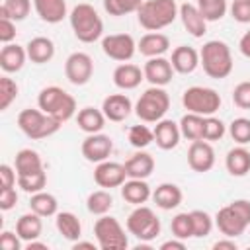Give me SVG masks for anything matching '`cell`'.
<instances>
[{
    "label": "cell",
    "mask_w": 250,
    "mask_h": 250,
    "mask_svg": "<svg viewBox=\"0 0 250 250\" xmlns=\"http://www.w3.org/2000/svg\"><path fill=\"white\" fill-rule=\"evenodd\" d=\"M55 217H57V219H55V227H57V230L62 234V238H66V240H70V242L80 240V236H82V223H80V219H78L74 213H70V211H61V213H57Z\"/></svg>",
    "instance_id": "31"
},
{
    "label": "cell",
    "mask_w": 250,
    "mask_h": 250,
    "mask_svg": "<svg viewBox=\"0 0 250 250\" xmlns=\"http://www.w3.org/2000/svg\"><path fill=\"white\" fill-rule=\"evenodd\" d=\"M168 109H170V96L162 86L146 88L135 104V113L145 123H156L164 119Z\"/></svg>",
    "instance_id": "6"
},
{
    "label": "cell",
    "mask_w": 250,
    "mask_h": 250,
    "mask_svg": "<svg viewBox=\"0 0 250 250\" xmlns=\"http://www.w3.org/2000/svg\"><path fill=\"white\" fill-rule=\"evenodd\" d=\"M125 180H127V170H125V164L121 162L104 160V162H98L94 168V182L100 188H105V189L121 188Z\"/></svg>",
    "instance_id": "12"
},
{
    "label": "cell",
    "mask_w": 250,
    "mask_h": 250,
    "mask_svg": "<svg viewBox=\"0 0 250 250\" xmlns=\"http://www.w3.org/2000/svg\"><path fill=\"white\" fill-rule=\"evenodd\" d=\"M188 164L193 172H209L215 166V150L211 146L209 141L199 139V141H191L189 148H188Z\"/></svg>",
    "instance_id": "14"
},
{
    "label": "cell",
    "mask_w": 250,
    "mask_h": 250,
    "mask_svg": "<svg viewBox=\"0 0 250 250\" xmlns=\"http://www.w3.org/2000/svg\"><path fill=\"white\" fill-rule=\"evenodd\" d=\"M145 0H104V10L109 16H125L137 12Z\"/></svg>",
    "instance_id": "44"
},
{
    "label": "cell",
    "mask_w": 250,
    "mask_h": 250,
    "mask_svg": "<svg viewBox=\"0 0 250 250\" xmlns=\"http://www.w3.org/2000/svg\"><path fill=\"white\" fill-rule=\"evenodd\" d=\"M168 49H170V39H168V35H164V33H160V31L145 33V35L141 37V41L137 43V51H139L141 55H145L146 59L162 57Z\"/></svg>",
    "instance_id": "22"
},
{
    "label": "cell",
    "mask_w": 250,
    "mask_h": 250,
    "mask_svg": "<svg viewBox=\"0 0 250 250\" xmlns=\"http://www.w3.org/2000/svg\"><path fill=\"white\" fill-rule=\"evenodd\" d=\"M80 150L88 162L98 164V162H104L109 158V154L113 150V141H111V137H107L104 133H92L82 141Z\"/></svg>",
    "instance_id": "13"
},
{
    "label": "cell",
    "mask_w": 250,
    "mask_h": 250,
    "mask_svg": "<svg viewBox=\"0 0 250 250\" xmlns=\"http://www.w3.org/2000/svg\"><path fill=\"white\" fill-rule=\"evenodd\" d=\"M180 20L186 27V31L193 37H203L207 31V20L203 18V14L199 12V8L195 4L184 2L180 6Z\"/></svg>",
    "instance_id": "20"
},
{
    "label": "cell",
    "mask_w": 250,
    "mask_h": 250,
    "mask_svg": "<svg viewBox=\"0 0 250 250\" xmlns=\"http://www.w3.org/2000/svg\"><path fill=\"white\" fill-rule=\"evenodd\" d=\"M74 37L82 43H94L104 35V21L92 4H76L68 14Z\"/></svg>",
    "instance_id": "3"
},
{
    "label": "cell",
    "mask_w": 250,
    "mask_h": 250,
    "mask_svg": "<svg viewBox=\"0 0 250 250\" xmlns=\"http://www.w3.org/2000/svg\"><path fill=\"white\" fill-rule=\"evenodd\" d=\"M121 197L131 205H143L152 197V189L146 184V180L129 178L121 186Z\"/></svg>",
    "instance_id": "24"
},
{
    "label": "cell",
    "mask_w": 250,
    "mask_h": 250,
    "mask_svg": "<svg viewBox=\"0 0 250 250\" xmlns=\"http://www.w3.org/2000/svg\"><path fill=\"white\" fill-rule=\"evenodd\" d=\"M18 182V172L16 168H12L10 164H2L0 166V189L4 188H14Z\"/></svg>",
    "instance_id": "51"
},
{
    "label": "cell",
    "mask_w": 250,
    "mask_h": 250,
    "mask_svg": "<svg viewBox=\"0 0 250 250\" xmlns=\"http://www.w3.org/2000/svg\"><path fill=\"white\" fill-rule=\"evenodd\" d=\"M61 121L55 119L53 115L41 111L39 107H25L20 111L18 115V127L20 131L31 139V141H39V139H47L51 135H55L61 129Z\"/></svg>",
    "instance_id": "5"
},
{
    "label": "cell",
    "mask_w": 250,
    "mask_h": 250,
    "mask_svg": "<svg viewBox=\"0 0 250 250\" xmlns=\"http://www.w3.org/2000/svg\"><path fill=\"white\" fill-rule=\"evenodd\" d=\"M127 230L139 240L150 242L160 234V219L150 207L137 205L127 217Z\"/></svg>",
    "instance_id": "9"
},
{
    "label": "cell",
    "mask_w": 250,
    "mask_h": 250,
    "mask_svg": "<svg viewBox=\"0 0 250 250\" xmlns=\"http://www.w3.org/2000/svg\"><path fill=\"white\" fill-rule=\"evenodd\" d=\"M232 102L240 109H250V80L238 82L232 90Z\"/></svg>",
    "instance_id": "47"
},
{
    "label": "cell",
    "mask_w": 250,
    "mask_h": 250,
    "mask_svg": "<svg viewBox=\"0 0 250 250\" xmlns=\"http://www.w3.org/2000/svg\"><path fill=\"white\" fill-rule=\"evenodd\" d=\"M145 80V72L141 66L133 62H121L113 70V84L119 90H135Z\"/></svg>",
    "instance_id": "19"
},
{
    "label": "cell",
    "mask_w": 250,
    "mask_h": 250,
    "mask_svg": "<svg viewBox=\"0 0 250 250\" xmlns=\"http://www.w3.org/2000/svg\"><path fill=\"white\" fill-rule=\"evenodd\" d=\"M215 227L219 229L221 234H225L229 238H236V236H240L248 229V223L229 203V205H225V207H221L217 211V215H215Z\"/></svg>",
    "instance_id": "15"
},
{
    "label": "cell",
    "mask_w": 250,
    "mask_h": 250,
    "mask_svg": "<svg viewBox=\"0 0 250 250\" xmlns=\"http://www.w3.org/2000/svg\"><path fill=\"white\" fill-rule=\"evenodd\" d=\"M47 186V174H45V168L43 170H37L33 174H27V176H18V188L25 193H37V191H43V188Z\"/></svg>",
    "instance_id": "38"
},
{
    "label": "cell",
    "mask_w": 250,
    "mask_h": 250,
    "mask_svg": "<svg viewBox=\"0 0 250 250\" xmlns=\"http://www.w3.org/2000/svg\"><path fill=\"white\" fill-rule=\"evenodd\" d=\"M238 246H236V242L232 240V238H225V240H217L215 244H213V250H236Z\"/></svg>",
    "instance_id": "56"
},
{
    "label": "cell",
    "mask_w": 250,
    "mask_h": 250,
    "mask_svg": "<svg viewBox=\"0 0 250 250\" xmlns=\"http://www.w3.org/2000/svg\"><path fill=\"white\" fill-rule=\"evenodd\" d=\"M127 139H129L131 146L141 150V148H146L150 143H154V131L148 129L146 125H133L127 131Z\"/></svg>",
    "instance_id": "41"
},
{
    "label": "cell",
    "mask_w": 250,
    "mask_h": 250,
    "mask_svg": "<svg viewBox=\"0 0 250 250\" xmlns=\"http://www.w3.org/2000/svg\"><path fill=\"white\" fill-rule=\"evenodd\" d=\"M225 166L230 176H236V178L246 176L250 172V150L244 145L230 148L225 156Z\"/></svg>",
    "instance_id": "26"
},
{
    "label": "cell",
    "mask_w": 250,
    "mask_h": 250,
    "mask_svg": "<svg viewBox=\"0 0 250 250\" xmlns=\"http://www.w3.org/2000/svg\"><path fill=\"white\" fill-rule=\"evenodd\" d=\"M31 0H4L0 6V18H10L14 21H21L29 16Z\"/></svg>",
    "instance_id": "37"
},
{
    "label": "cell",
    "mask_w": 250,
    "mask_h": 250,
    "mask_svg": "<svg viewBox=\"0 0 250 250\" xmlns=\"http://www.w3.org/2000/svg\"><path fill=\"white\" fill-rule=\"evenodd\" d=\"M27 51V59L35 64H45L55 57V43L49 37L37 35L33 39H29V43L25 45Z\"/></svg>",
    "instance_id": "28"
},
{
    "label": "cell",
    "mask_w": 250,
    "mask_h": 250,
    "mask_svg": "<svg viewBox=\"0 0 250 250\" xmlns=\"http://www.w3.org/2000/svg\"><path fill=\"white\" fill-rule=\"evenodd\" d=\"M125 170H127V178H141V180H146V178L154 172V158H152V154H148V152H145V150L141 148V150H137L133 156L127 158Z\"/></svg>",
    "instance_id": "25"
},
{
    "label": "cell",
    "mask_w": 250,
    "mask_h": 250,
    "mask_svg": "<svg viewBox=\"0 0 250 250\" xmlns=\"http://www.w3.org/2000/svg\"><path fill=\"white\" fill-rule=\"evenodd\" d=\"M21 238L18 236V232L12 230H2L0 234V248L2 250H20L21 248Z\"/></svg>",
    "instance_id": "50"
},
{
    "label": "cell",
    "mask_w": 250,
    "mask_h": 250,
    "mask_svg": "<svg viewBox=\"0 0 250 250\" xmlns=\"http://www.w3.org/2000/svg\"><path fill=\"white\" fill-rule=\"evenodd\" d=\"M170 229H172V234H174L176 238H182V240L193 238V223H191V213H178V215L172 219Z\"/></svg>",
    "instance_id": "43"
},
{
    "label": "cell",
    "mask_w": 250,
    "mask_h": 250,
    "mask_svg": "<svg viewBox=\"0 0 250 250\" xmlns=\"http://www.w3.org/2000/svg\"><path fill=\"white\" fill-rule=\"evenodd\" d=\"M113 207V197L111 193L104 188V189H96L88 195L86 199V209L92 213V215H107V211Z\"/></svg>",
    "instance_id": "36"
},
{
    "label": "cell",
    "mask_w": 250,
    "mask_h": 250,
    "mask_svg": "<svg viewBox=\"0 0 250 250\" xmlns=\"http://www.w3.org/2000/svg\"><path fill=\"white\" fill-rule=\"evenodd\" d=\"M143 72H145V80L150 82V86H166L172 82V76H174V66L168 59L164 57H152L145 62L143 66Z\"/></svg>",
    "instance_id": "16"
},
{
    "label": "cell",
    "mask_w": 250,
    "mask_h": 250,
    "mask_svg": "<svg viewBox=\"0 0 250 250\" xmlns=\"http://www.w3.org/2000/svg\"><path fill=\"white\" fill-rule=\"evenodd\" d=\"M25 61H27V51H25V47H21L18 43H6L0 51V66L6 74L20 72L23 68Z\"/></svg>",
    "instance_id": "21"
},
{
    "label": "cell",
    "mask_w": 250,
    "mask_h": 250,
    "mask_svg": "<svg viewBox=\"0 0 250 250\" xmlns=\"http://www.w3.org/2000/svg\"><path fill=\"white\" fill-rule=\"evenodd\" d=\"M160 250H186V240L182 238H172V240H166L160 244Z\"/></svg>",
    "instance_id": "54"
},
{
    "label": "cell",
    "mask_w": 250,
    "mask_h": 250,
    "mask_svg": "<svg viewBox=\"0 0 250 250\" xmlns=\"http://www.w3.org/2000/svg\"><path fill=\"white\" fill-rule=\"evenodd\" d=\"M37 107L61 123H66L76 115V100L61 86H45L37 96Z\"/></svg>",
    "instance_id": "4"
},
{
    "label": "cell",
    "mask_w": 250,
    "mask_h": 250,
    "mask_svg": "<svg viewBox=\"0 0 250 250\" xmlns=\"http://www.w3.org/2000/svg\"><path fill=\"white\" fill-rule=\"evenodd\" d=\"M16 203H18L16 186H14V188H4V189H0V209H2V211H10L12 207H16Z\"/></svg>",
    "instance_id": "52"
},
{
    "label": "cell",
    "mask_w": 250,
    "mask_h": 250,
    "mask_svg": "<svg viewBox=\"0 0 250 250\" xmlns=\"http://www.w3.org/2000/svg\"><path fill=\"white\" fill-rule=\"evenodd\" d=\"M76 121H78V127L92 135V133H102L104 125H105V115L102 109H96V107H82L78 113H76Z\"/></svg>",
    "instance_id": "32"
},
{
    "label": "cell",
    "mask_w": 250,
    "mask_h": 250,
    "mask_svg": "<svg viewBox=\"0 0 250 250\" xmlns=\"http://www.w3.org/2000/svg\"><path fill=\"white\" fill-rule=\"evenodd\" d=\"M14 168L18 172V176H27V174H33L37 170H43V160H41V156H39L37 150H33V148H21L16 154Z\"/></svg>",
    "instance_id": "33"
},
{
    "label": "cell",
    "mask_w": 250,
    "mask_h": 250,
    "mask_svg": "<svg viewBox=\"0 0 250 250\" xmlns=\"http://www.w3.org/2000/svg\"><path fill=\"white\" fill-rule=\"evenodd\" d=\"M203 125H205V117L197 115V113H186L180 119V131L182 137H186L188 141H199L203 139Z\"/></svg>",
    "instance_id": "35"
},
{
    "label": "cell",
    "mask_w": 250,
    "mask_h": 250,
    "mask_svg": "<svg viewBox=\"0 0 250 250\" xmlns=\"http://www.w3.org/2000/svg\"><path fill=\"white\" fill-rule=\"evenodd\" d=\"M14 39H16V21L10 18H0V41L6 45L12 43Z\"/></svg>",
    "instance_id": "49"
},
{
    "label": "cell",
    "mask_w": 250,
    "mask_h": 250,
    "mask_svg": "<svg viewBox=\"0 0 250 250\" xmlns=\"http://www.w3.org/2000/svg\"><path fill=\"white\" fill-rule=\"evenodd\" d=\"M72 248L74 250H78V248H90V250H94L96 244L94 242H86V240H76V242H72Z\"/></svg>",
    "instance_id": "58"
},
{
    "label": "cell",
    "mask_w": 250,
    "mask_h": 250,
    "mask_svg": "<svg viewBox=\"0 0 250 250\" xmlns=\"http://www.w3.org/2000/svg\"><path fill=\"white\" fill-rule=\"evenodd\" d=\"M229 135L232 137L234 143L238 145H248L250 143V119L248 117H236L229 125Z\"/></svg>",
    "instance_id": "45"
},
{
    "label": "cell",
    "mask_w": 250,
    "mask_h": 250,
    "mask_svg": "<svg viewBox=\"0 0 250 250\" xmlns=\"http://www.w3.org/2000/svg\"><path fill=\"white\" fill-rule=\"evenodd\" d=\"M33 8L45 23H59L66 18V0H33Z\"/></svg>",
    "instance_id": "27"
},
{
    "label": "cell",
    "mask_w": 250,
    "mask_h": 250,
    "mask_svg": "<svg viewBox=\"0 0 250 250\" xmlns=\"http://www.w3.org/2000/svg\"><path fill=\"white\" fill-rule=\"evenodd\" d=\"M230 16L238 23H250V0H232Z\"/></svg>",
    "instance_id": "48"
},
{
    "label": "cell",
    "mask_w": 250,
    "mask_h": 250,
    "mask_svg": "<svg viewBox=\"0 0 250 250\" xmlns=\"http://www.w3.org/2000/svg\"><path fill=\"white\" fill-rule=\"evenodd\" d=\"M18 92H20L18 82L8 74H4L0 78V111H6L12 105V102L18 98Z\"/></svg>",
    "instance_id": "42"
},
{
    "label": "cell",
    "mask_w": 250,
    "mask_h": 250,
    "mask_svg": "<svg viewBox=\"0 0 250 250\" xmlns=\"http://www.w3.org/2000/svg\"><path fill=\"white\" fill-rule=\"evenodd\" d=\"M25 248H27V250H49V246H47V244H43V242H39V240L25 242Z\"/></svg>",
    "instance_id": "57"
},
{
    "label": "cell",
    "mask_w": 250,
    "mask_h": 250,
    "mask_svg": "<svg viewBox=\"0 0 250 250\" xmlns=\"http://www.w3.org/2000/svg\"><path fill=\"white\" fill-rule=\"evenodd\" d=\"M182 199H184V193L176 184H160L152 191V201L156 203V207H160L164 211L176 209L182 203Z\"/></svg>",
    "instance_id": "29"
},
{
    "label": "cell",
    "mask_w": 250,
    "mask_h": 250,
    "mask_svg": "<svg viewBox=\"0 0 250 250\" xmlns=\"http://www.w3.org/2000/svg\"><path fill=\"white\" fill-rule=\"evenodd\" d=\"M29 209L41 217H53L59 213V201L49 191H37L29 197Z\"/></svg>",
    "instance_id": "34"
},
{
    "label": "cell",
    "mask_w": 250,
    "mask_h": 250,
    "mask_svg": "<svg viewBox=\"0 0 250 250\" xmlns=\"http://www.w3.org/2000/svg\"><path fill=\"white\" fill-rule=\"evenodd\" d=\"M131 109H135V107H133L129 96H125V94H109L102 102V111H104L105 119L115 121V123L125 121L131 115Z\"/></svg>",
    "instance_id": "17"
},
{
    "label": "cell",
    "mask_w": 250,
    "mask_h": 250,
    "mask_svg": "<svg viewBox=\"0 0 250 250\" xmlns=\"http://www.w3.org/2000/svg\"><path fill=\"white\" fill-rule=\"evenodd\" d=\"M221 96L217 90L207 88V86H189L182 94V104L189 113L197 115H215L221 107Z\"/></svg>",
    "instance_id": "7"
},
{
    "label": "cell",
    "mask_w": 250,
    "mask_h": 250,
    "mask_svg": "<svg viewBox=\"0 0 250 250\" xmlns=\"http://www.w3.org/2000/svg\"><path fill=\"white\" fill-rule=\"evenodd\" d=\"M43 217L37 213H23L18 221H16V232L23 242H31L37 240L43 232Z\"/></svg>",
    "instance_id": "30"
},
{
    "label": "cell",
    "mask_w": 250,
    "mask_h": 250,
    "mask_svg": "<svg viewBox=\"0 0 250 250\" xmlns=\"http://www.w3.org/2000/svg\"><path fill=\"white\" fill-rule=\"evenodd\" d=\"M199 64L209 78L223 80L232 72V53L230 47L221 39H211L203 43L199 51Z\"/></svg>",
    "instance_id": "1"
},
{
    "label": "cell",
    "mask_w": 250,
    "mask_h": 250,
    "mask_svg": "<svg viewBox=\"0 0 250 250\" xmlns=\"http://www.w3.org/2000/svg\"><path fill=\"white\" fill-rule=\"evenodd\" d=\"M225 133H227V125L219 119V117H215V115H207L205 117V125H203V139L205 141H221L223 137H225Z\"/></svg>",
    "instance_id": "46"
},
{
    "label": "cell",
    "mask_w": 250,
    "mask_h": 250,
    "mask_svg": "<svg viewBox=\"0 0 250 250\" xmlns=\"http://www.w3.org/2000/svg\"><path fill=\"white\" fill-rule=\"evenodd\" d=\"M191 213V223H193V236L195 238H205L211 234L213 230V225H215V219L207 213V211H201V209H193L189 211Z\"/></svg>",
    "instance_id": "39"
},
{
    "label": "cell",
    "mask_w": 250,
    "mask_h": 250,
    "mask_svg": "<svg viewBox=\"0 0 250 250\" xmlns=\"http://www.w3.org/2000/svg\"><path fill=\"white\" fill-rule=\"evenodd\" d=\"M102 51L105 57H109L113 61L127 62L137 53V43H135L133 35H129V33H111L102 39Z\"/></svg>",
    "instance_id": "10"
},
{
    "label": "cell",
    "mask_w": 250,
    "mask_h": 250,
    "mask_svg": "<svg viewBox=\"0 0 250 250\" xmlns=\"http://www.w3.org/2000/svg\"><path fill=\"white\" fill-rule=\"evenodd\" d=\"M180 16L176 0H145L137 10V20L146 31H160Z\"/></svg>",
    "instance_id": "2"
},
{
    "label": "cell",
    "mask_w": 250,
    "mask_h": 250,
    "mask_svg": "<svg viewBox=\"0 0 250 250\" xmlns=\"http://www.w3.org/2000/svg\"><path fill=\"white\" fill-rule=\"evenodd\" d=\"M230 207L248 223V227H250V201L248 199H234V201H230Z\"/></svg>",
    "instance_id": "53"
},
{
    "label": "cell",
    "mask_w": 250,
    "mask_h": 250,
    "mask_svg": "<svg viewBox=\"0 0 250 250\" xmlns=\"http://www.w3.org/2000/svg\"><path fill=\"white\" fill-rule=\"evenodd\" d=\"M195 6L199 8V12L203 14V18H205L207 21H217V20H221V18L227 14V10H229L227 0H197Z\"/></svg>",
    "instance_id": "40"
},
{
    "label": "cell",
    "mask_w": 250,
    "mask_h": 250,
    "mask_svg": "<svg viewBox=\"0 0 250 250\" xmlns=\"http://www.w3.org/2000/svg\"><path fill=\"white\" fill-rule=\"evenodd\" d=\"M238 49H240V53H242L246 59H250V29L240 37V41H238Z\"/></svg>",
    "instance_id": "55"
},
{
    "label": "cell",
    "mask_w": 250,
    "mask_h": 250,
    "mask_svg": "<svg viewBox=\"0 0 250 250\" xmlns=\"http://www.w3.org/2000/svg\"><path fill=\"white\" fill-rule=\"evenodd\" d=\"M154 143L158 148L162 150H172L178 146L182 131H180V123L172 121V119H160L154 125Z\"/></svg>",
    "instance_id": "18"
},
{
    "label": "cell",
    "mask_w": 250,
    "mask_h": 250,
    "mask_svg": "<svg viewBox=\"0 0 250 250\" xmlns=\"http://www.w3.org/2000/svg\"><path fill=\"white\" fill-rule=\"evenodd\" d=\"M94 236L102 250H125L129 246L125 229L115 217L109 215H100L94 225Z\"/></svg>",
    "instance_id": "8"
},
{
    "label": "cell",
    "mask_w": 250,
    "mask_h": 250,
    "mask_svg": "<svg viewBox=\"0 0 250 250\" xmlns=\"http://www.w3.org/2000/svg\"><path fill=\"white\" fill-rule=\"evenodd\" d=\"M170 62L176 72L180 74H191L199 66V51H195L189 45H180L172 51Z\"/></svg>",
    "instance_id": "23"
},
{
    "label": "cell",
    "mask_w": 250,
    "mask_h": 250,
    "mask_svg": "<svg viewBox=\"0 0 250 250\" xmlns=\"http://www.w3.org/2000/svg\"><path fill=\"white\" fill-rule=\"evenodd\" d=\"M64 74L68 78L70 84L74 86H84L90 82L92 74H94V61L88 53L76 51L70 53L64 61Z\"/></svg>",
    "instance_id": "11"
}]
</instances>
